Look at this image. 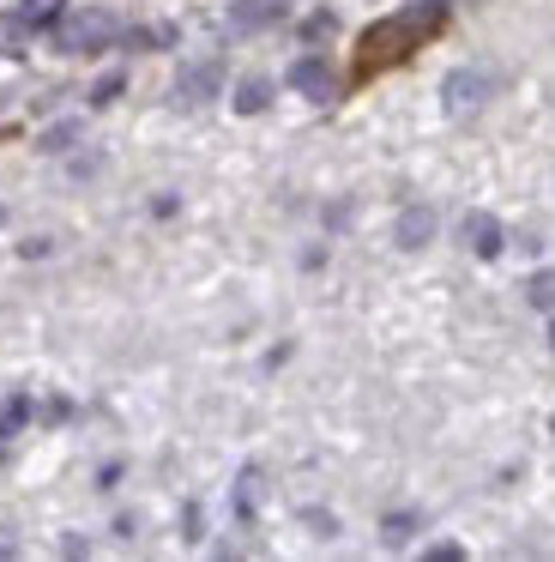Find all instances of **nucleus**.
Instances as JSON below:
<instances>
[{
	"label": "nucleus",
	"instance_id": "1a4fd4ad",
	"mask_svg": "<svg viewBox=\"0 0 555 562\" xmlns=\"http://www.w3.org/2000/svg\"><path fill=\"white\" fill-rule=\"evenodd\" d=\"M265 103H272V86H265V79H241L236 86V110L241 115H260Z\"/></svg>",
	"mask_w": 555,
	"mask_h": 562
},
{
	"label": "nucleus",
	"instance_id": "dca6fc26",
	"mask_svg": "<svg viewBox=\"0 0 555 562\" xmlns=\"http://www.w3.org/2000/svg\"><path fill=\"white\" fill-rule=\"evenodd\" d=\"M458 557H465L458 544H429V562H458Z\"/></svg>",
	"mask_w": 555,
	"mask_h": 562
},
{
	"label": "nucleus",
	"instance_id": "20e7f679",
	"mask_svg": "<svg viewBox=\"0 0 555 562\" xmlns=\"http://www.w3.org/2000/svg\"><path fill=\"white\" fill-rule=\"evenodd\" d=\"M290 86H296L302 98H314V103H332L338 98V74H332L326 55H302V61L290 67Z\"/></svg>",
	"mask_w": 555,
	"mask_h": 562
},
{
	"label": "nucleus",
	"instance_id": "ddd939ff",
	"mask_svg": "<svg viewBox=\"0 0 555 562\" xmlns=\"http://www.w3.org/2000/svg\"><path fill=\"white\" fill-rule=\"evenodd\" d=\"M410 526H417L410 514H393V520H386V544H405V538H410Z\"/></svg>",
	"mask_w": 555,
	"mask_h": 562
},
{
	"label": "nucleus",
	"instance_id": "4468645a",
	"mask_svg": "<svg viewBox=\"0 0 555 562\" xmlns=\"http://www.w3.org/2000/svg\"><path fill=\"white\" fill-rule=\"evenodd\" d=\"M253 484H260V472H241V490H236V508L253 514Z\"/></svg>",
	"mask_w": 555,
	"mask_h": 562
},
{
	"label": "nucleus",
	"instance_id": "7ed1b4c3",
	"mask_svg": "<svg viewBox=\"0 0 555 562\" xmlns=\"http://www.w3.org/2000/svg\"><path fill=\"white\" fill-rule=\"evenodd\" d=\"M489 91H495V79L483 67H458V74H446L441 103H446V115H477L489 103Z\"/></svg>",
	"mask_w": 555,
	"mask_h": 562
},
{
	"label": "nucleus",
	"instance_id": "423d86ee",
	"mask_svg": "<svg viewBox=\"0 0 555 562\" xmlns=\"http://www.w3.org/2000/svg\"><path fill=\"white\" fill-rule=\"evenodd\" d=\"M284 19V0H236V13H229V25L236 31H265Z\"/></svg>",
	"mask_w": 555,
	"mask_h": 562
},
{
	"label": "nucleus",
	"instance_id": "f03ea898",
	"mask_svg": "<svg viewBox=\"0 0 555 562\" xmlns=\"http://www.w3.org/2000/svg\"><path fill=\"white\" fill-rule=\"evenodd\" d=\"M115 37H121V25H115V13H103V7L67 13V19L55 25V49H60V55H97V49H109Z\"/></svg>",
	"mask_w": 555,
	"mask_h": 562
},
{
	"label": "nucleus",
	"instance_id": "f3484780",
	"mask_svg": "<svg viewBox=\"0 0 555 562\" xmlns=\"http://www.w3.org/2000/svg\"><path fill=\"white\" fill-rule=\"evenodd\" d=\"M550 436H555V412H550Z\"/></svg>",
	"mask_w": 555,
	"mask_h": 562
},
{
	"label": "nucleus",
	"instance_id": "a211bd4d",
	"mask_svg": "<svg viewBox=\"0 0 555 562\" xmlns=\"http://www.w3.org/2000/svg\"><path fill=\"white\" fill-rule=\"evenodd\" d=\"M550 345H555V327H550Z\"/></svg>",
	"mask_w": 555,
	"mask_h": 562
},
{
	"label": "nucleus",
	"instance_id": "9b49d317",
	"mask_svg": "<svg viewBox=\"0 0 555 562\" xmlns=\"http://www.w3.org/2000/svg\"><path fill=\"white\" fill-rule=\"evenodd\" d=\"M60 7H67V0H24V19H31V25H48V19H60Z\"/></svg>",
	"mask_w": 555,
	"mask_h": 562
},
{
	"label": "nucleus",
	"instance_id": "0eeeda50",
	"mask_svg": "<svg viewBox=\"0 0 555 562\" xmlns=\"http://www.w3.org/2000/svg\"><path fill=\"white\" fill-rule=\"evenodd\" d=\"M217 79H224V74H217V61H200V67H188V74H181L175 98H181V103H188V110H193V103H205V98H212V91H217Z\"/></svg>",
	"mask_w": 555,
	"mask_h": 562
},
{
	"label": "nucleus",
	"instance_id": "39448f33",
	"mask_svg": "<svg viewBox=\"0 0 555 562\" xmlns=\"http://www.w3.org/2000/svg\"><path fill=\"white\" fill-rule=\"evenodd\" d=\"M465 243H471V255L495 260V255L507 248V236H501V218H489V212H471V218H465Z\"/></svg>",
	"mask_w": 555,
	"mask_h": 562
},
{
	"label": "nucleus",
	"instance_id": "f8f14e48",
	"mask_svg": "<svg viewBox=\"0 0 555 562\" xmlns=\"http://www.w3.org/2000/svg\"><path fill=\"white\" fill-rule=\"evenodd\" d=\"M525 291H531V303H537V308H555V272H537Z\"/></svg>",
	"mask_w": 555,
	"mask_h": 562
},
{
	"label": "nucleus",
	"instance_id": "6e6552de",
	"mask_svg": "<svg viewBox=\"0 0 555 562\" xmlns=\"http://www.w3.org/2000/svg\"><path fill=\"white\" fill-rule=\"evenodd\" d=\"M434 236V212L429 206H405L398 212V248H422Z\"/></svg>",
	"mask_w": 555,
	"mask_h": 562
},
{
	"label": "nucleus",
	"instance_id": "9d476101",
	"mask_svg": "<svg viewBox=\"0 0 555 562\" xmlns=\"http://www.w3.org/2000/svg\"><path fill=\"white\" fill-rule=\"evenodd\" d=\"M24 417H31V400H24V393H7V405H0V441L19 436Z\"/></svg>",
	"mask_w": 555,
	"mask_h": 562
},
{
	"label": "nucleus",
	"instance_id": "2eb2a0df",
	"mask_svg": "<svg viewBox=\"0 0 555 562\" xmlns=\"http://www.w3.org/2000/svg\"><path fill=\"white\" fill-rule=\"evenodd\" d=\"M115 91H121V74H109V79H103V86H97V91H91V103H115Z\"/></svg>",
	"mask_w": 555,
	"mask_h": 562
},
{
	"label": "nucleus",
	"instance_id": "f257e3e1",
	"mask_svg": "<svg viewBox=\"0 0 555 562\" xmlns=\"http://www.w3.org/2000/svg\"><path fill=\"white\" fill-rule=\"evenodd\" d=\"M441 25H446V0H410L405 13L369 25L356 37V86H369V79H381L386 67L410 61L429 37H441Z\"/></svg>",
	"mask_w": 555,
	"mask_h": 562
}]
</instances>
